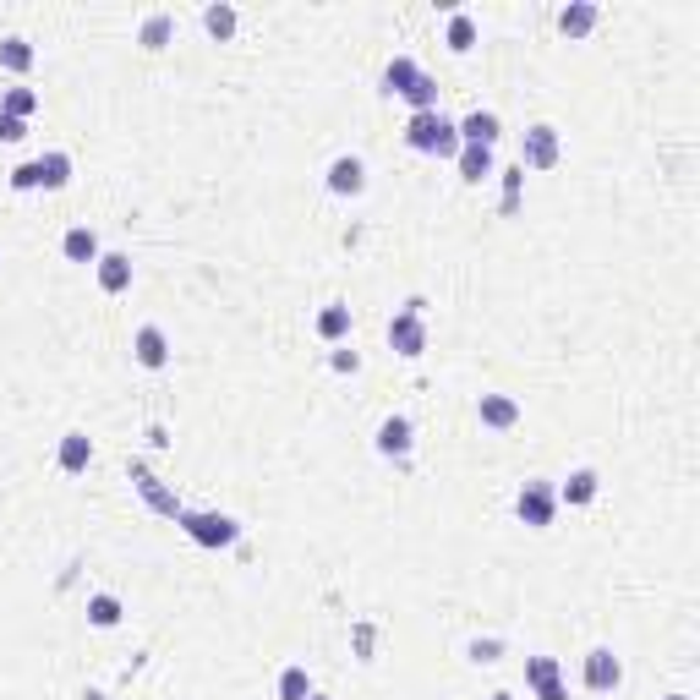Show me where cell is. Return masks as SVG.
I'll use <instances>...</instances> for the list:
<instances>
[{
    "mask_svg": "<svg viewBox=\"0 0 700 700\" xmlns=\"http://www.w3.org/2000/svg\"><path fill=\"white\" fill-rule=\"evenodd\" d=\"M618 684H624V662H618L608 646L586 651V690L591 695H613Z\"/></svg>",
    "mask_w": 700,
    "mask_h": 700,
    "instance_id": "obj_6",
    "label": "cell"
},
{
    "mask_svg": "<svg viewBox=\"0 0 700 700\" xmlns=\"http://www.w3.org/2000/svg\"><path fill=\"white\" fill-rule=\"evenodd\" d=\"M345 334H350V307H340V301H334V307H323L318 312V340H345Z\"/></svg>",
    "mask_w": 700,
    "mask_h": 700,
    "instance_id": "obj_25",
    "label": "cell"
},
{
    "mask_svg": "<svg viewBox=\"0 0 700 700\" xmlns=\"http://www.w3.org/2000/svg\"><path fill=\"white\" fill-rule=\"evenodd\" d=\"M361 186H367V165H361L356 154H340V159L329 165V192H334V197H356Z\"/></svg>",
    "mask_w": 700,
    "mask_h": 700,
    "instance_id": "obj_11",
    "label": "cell"
},
{
    "mask_svg": "<svg viewBox=\"0 0 700 700\" xmlns=\"http://www.w3.org/2000/svg\"><path fill=\"white\" fill-rule=\"evenodd\" d=\"M61 252H66L72 263H99V258H104L99 236H93L88 225H72V230H66V236H61Z\"/></svg>",
    "mask_w": 700,
    "mask_h": 700,
    "instance_id": "obj_15",
    "label": "cell"
},
{
    "mask_svg": "<svg viewBox=\"0 0 700 700\" xmlns=\"http://www.w3.org/2000/svg\"><path fill=\"white\" fill-rule=\"evenodd\" d=\"M11 186H17V192H33V186H39V165H33V159H28V165H17V170H11Z\"/></svg>",
    "mask_w": 700,
    "mask_h": 700,
    "instance_id": "obj_31",
    "label": "cell"
},
{
    "mask_svg": "<svg viewBox=\"0 0 700 700\" xmlns=\"http://www.w3.org/2000/svg\"><path fill=\"white\" fill-rule=\"evenodd\" d=\"M307 700H329V695H307Z\"/></svg>",
    "mask_w": 700,
    "mask_h": 700,
    "instance_id": "obj_38",
    "label": "cell"
},
{
    "mask_svg": "<svg viewBox=\"0 0 700 700\" xmlns=\"http://www.w3.org/2000/svg\"><path fill=\"white\" fill-rule=\"evenodd\" d=\"M132 487H137V493H143V504H148V509H154V515H165V520H175V515H181V509H186V504H181V498H175V493H170V487H165V482H159V476H154V471H148V465H143V460H132Z\"/></svg>",
    "mask_w": 700,
    "mask_h": 700,
    "instance_id": "obj_4",
    "label": "cell"
},
{
    "mask_svg": "<svg viewBox=\"0 0 700 700\" xmlns=\"http://www.w3.org/2000/svg\"><path fill=\"white\" fill-rule=\"evenodd\" d=\"M493 700H515V695H504V690H498V695H493Z\"/></svg>",
    "mask_w": 700,
    "mask_h": 700,
    "instance_id": "obj_36",
    "label": "cell"
},
{
    "mask_svg": "<svg viewBox=\"0 0 700 700\" xmlns=\"http://www.w3.org/2000/svg\"><path fill=\"white\" fill-rule=\"evenodd\" d=\"M476 416H482V427H493V433L520 427V405L509 400V394H482V400H476Z\"/></svg>",
    "mask_w": 700,
    "mask_h": 700,
    "instance_id": "obj_10",
    "label": "cell"
},
{
    "mask_svg": "<svg viewBox=\"0 0 700 700\" xmlns=\"http://www.w3.org/2000/svg\"><path fill=\"white\" fill-rule=\"evenodd\" d=\"M668 700H690V695H668Z\"/></svg>",
    "mask_w": 700,
    "mask_h": 700,
    "instance_id": "obj_37",
    "label": "cell"
},
{
    "mask_svg": "<svg viewBox=\"0 0 700 700\" xmlns=\"http://www.w3.org/2000/svg\"><path fill=\"white\" fill-rule=\"evenodd\" d=\"M334 367H340V372H356L361 356H356V350H334Z\"/></svg>",
    "mask_w": 700,
    "mask_h": 700,
    "instance_id": "obj_33",
    "label": "cell"
},
{
    "mask_svg": "<svg viewBox=\"0 0 700 700\" xmlns=\"http://www.w3.org/2000/svg\"><path fill=\"white\" fill-rule=\"evenodd\" d=\"M0 66H6V72H33V44L22 39V33H6V39H0Z\"/></svg>",
    "mask_w": 700,
    "mask_h": 700,
    "instance_id": "obj_20",
    "label": "cell"
},
{
    "mask_svg": "<svg viewBox=\"0 0 700 700\" xmlns=\"http://www.w3.org/2000/svg\"><path fill=\"white\" fill-rule=\"evenodd\" d=\"M389 345L400 350V356H422V350H427V329H422V301H411V307H405L400 318L389 323Z\"/></svg>",
    "mask_w": 700,
    "mask_h": 700,
    "instance_id": "obj_5",
    "label": "cell"
},
{
    "mask_svg": "<svg viewBox=\"0 0 700 700\" xmlns=\"http://www.w3.org/2000/svg\"><path fill=\"white\" fill-rule=\"evenodd\" d=\"M88 460H93L88 433H66V438H61V454H55V465H61L66 476H83V471H88Z\"/></svg>",
    "mask_w": 700,
    "mask_h": 700,
    "instance_id": "obj_16",
    "label": "cell"
},
{
    "mask_svg": "<svg viewBox=\"0 0 700 700\" xmlns=\"http://www.w3.org/2000/svg\"><path fill=\"white\" fill-rule=\"evenodd\" d=\"M405 143H411L416 154L454 159V154H460V126H454L443 110H422V115H411V121H405Z\"/></svg>",
    "mask_w": 700,
    "mask_h": 700,
    "instance_id": "obj_1",
    "label": "cell"
},
{
    "mask_svg": "<svg viewBox=\"0 0 700 700\" xmlns=\"http://www.w3.org/2000/svg\"><path fill=\"white\" fill-rule=\"evenodd\" d=\"M33 110H39V93L33 88H11L6 99H0V115H17V121H28Z\"/></svg>",
    "mask_w": 700,
    "mask_h": 700,
    "instance_id": "obj_29",
    "label": "cell"
},
{
    "mask_svg": "<svg viewBox=\"0 0 700 700\" xmlns=\"http://www.w3.org/2000/svg\"><path fill=\"white\" fill-rule=\"evenodd\" d=\"M203 28L214 33V39H230V33H236V6H225V0H214V6L203 11Z\"/></svg>",
    "mask_w": 700,
    "mask_h": 700,
    "instance_id": "obj_26",
    "label": "cell"
},
{
    "mask_svg": "<svg viewBox=\"0 0 700 700\" xmlns=\"http://www.w3.org/2000/svg\"><path fill=\"white\" fill-rule=\"evenodd\" d=\"M515 515L531 525V531H547L558 515V487L553 482H542V476H531V482H520V493H515Z\"/></svg>",
    "mask_w": 700,
    "mask_h": 700,
    "instance_id": "obj_3",
    "label": "cell"
},
{
    "mask_svg": "<svg viewBox=\"0 0 700 700\" xmlns=\"http://www.w3.org/2000/svg\"><path fill=\"white\" fill-rule=\"evenodd\" d=\"M307 695H312L307 668H285V673H279V700H307Z\"/></svg>",
    "mask_w": 700,
    "mask_h": 700,
    "instance_id": "obj_30",
    "label": "cell"
},
{
    "mask_svg": "<svg viewBox=\"0 0 700 700\" xmlns=\"http://www.w3.org/2000/svg\"><path fill=\"white\" fill-rule=\"evenodd\" d=\"M536 700H569V690H564V684H553V690H542Z\"/></svg>",
    "mask_w": 700,
    "mask_h": 700,
    "instance_id": "obj_35",
    "label": "cell"
},
{
    "mask_svg": "<svg viewBox=\"0 0 700 700\" xmlns=\"http://www.w3.org/2000/svg\"><path fill=\"white\" fill-rule=\"evenodd\" d=\"M39 165V186L44 192H61L66 181H72V154H61V148H50L44 159H33Z\"/></svg>",
    "mask_w": 700,
    "mask_h": 700,
    "instance_id": "obj_17",
    "label": "cell"
},
{
    "mask_svg": "<svg viewBox=\"0 0 700 700\" xmlns=\"http://www.w3.org/2000/svg\"><path fill=\"white\" fill-rule=\"evenodd\" d=\"M454 126H460V143H482V148H493V143H498V132H504L493 110H471L465 121H454Z\"/></svg>",
    "mask_w": 700,
    "mask_h": 700,
    "instance_id": "obj_13",
    "label": "cell"
},
{
    "mask_svg": "<svg viewBox=\"0 0 700 700\" xmlns=\"http://www.w3.org/2000/svg\"><path fill=\"white\" fill-rule=\"evenodd\" d=\"M93 268H99V290H104V296H121V290H132V258H126V252H104Z\"/></svg>",
    "mask_w": 700,
    "mask_h": 700,
    "instance_id": "obj_12",
    "label": "cell"
},
{
    "mask_svg": "<svg viewBox=\"0 0 700 700\" xmlns=\"http://www.w3.org/2000/svg\"><path fill=\"white\" fill-rule=\"evenodd\" d=\"M132 356H137V367H148V372L170 367V340H165V329H159V323H143V329H137V340H132Z\"/></svg>",
    "mask_w": 700,
    "mask_h": 700,
    "instance_id": "obj_8",
    "label": "cell"
},
{
    "mask_svg": "<svg viewBox=\"0 0 700 700\" xmlns=\"http://www.w3.org/2000/svg\"><path fill=\"white\" fill-rule=\"evenodd\" d=\"M597 471H591V465H580V471H569V482L558 487V504H575V509H586L591 498H597Z\"/></svg>",
    "mask_w": 700,
    "mask_h": 700,
    "instance_id": "obj_14",
    "label": "cell"
},
{
    "mask_svg": "<svg viewBox=\"0 0 700 700\" xmlns=\"http://www.w3.org/2000/svg\"><path fill=\"white\" fill-rule=\"evenodd\" d=\"M471 44H476V17H471V11H454V17H449V50H471Z\"/></svg>",
    "mask_w": 700,
    "mask_h": 700,
    "instance_id": "obj_28",
    "label": "cell"
},
{
    "mask_svg": "<svg viewBox=\"0 0 700 700\" xmlns=\"http://www.w3.org/2000/svg\"><path fill=\"white\" fill-rule=\"evenodd\" d=\"M460 175L465 181H487V175H493V148H482V143H460Z\"/></svg>",
    "mask_w": 700,
    "mask_h": 700,
    "instance_id": "obj_19",
    "label": "cell"
},
{
    "mask_svg": "<svg viewBox=\"0 0 700 700\" xmlns=\"http://www.w3.org/2000/svg\"><path fill=\"white\" fill-rule=\"evenodd\" d=\"M28 137V121H17V115H0V143H22Z\"/></svg>",
    "mask_w": 700,
    "mask_h": 700,
    "instance_id": "obj_32",
    "label": "cell"
},
{
    "mask_svg": "<svg viewBox=\"0 0 700 700\" xmlns=\"http://www.w3.org/2000/svg\"><path fill=\"white\" fill-rule=\"evenodd\" d=\"M175 525H181L197 547H236L241 542V525L230 515H214V509H181Z\"/></svg>",
    "mask_w": 700,
    "mask_h": 700,
    "instance_id": "obj_2",
    "label": "cell"
},
{
    "mask_svg": "<svg viewBox=\"0 0 700 700\" xmlns=\"http://www.w3.org/2000/svg\"><path fill=\"white\" fill-rule=\"evenodd\" d=\"M558 28H564L569 39H580V33H591V28H597V6H586V0H575V6H564V11H558Z\"/></svg>",
    "mask_w": 700,
    "mask_h": 700,
    "instance_id": "obj_22",
    "label": "cell"
},
{
    "mask_svg": "<svg viewBox=\"0 0 700 700\" xmlns=\"http://www.w3.org/2000/svg\"><path fill=\"white\" fill-rule=\"evenodd\" d=\"M88 624L93 629H115V624H121V597H110V591L88 597Z\"/></svg>",
    "mask_w": 700,
    "mask_h": 700,
    "instance_id": "obj_24",
    "label": "cell"
},
{
    "mask_svg": "<svg viewBox=\"0 0 700 700\" xmlns=\"http://www.w3.org/2000/svg\"><path fill=\"white\" fill-rule=\"evenodd\" d=\"M525 684H531L536 695L553 690V684H558V662L553 657H531V662H525Z\"/></svg>",
    "mask_w": 700,
    "mask_h": 700,
    "instance_id": "obj_27",
    "label": "cell"
},
{
    "mask_svg": "<svg viewBox=\"0 0 700 700\" xmlns=\"http://www.w3.org/2000/svg\"><path fill=\"white\" fill-rule=\"evenodd\" d=\"M170 39H175V17H170V11L143 17V28H137V44H143V50H165Z\"/></svg>",
    "mask_w": 700,
    "mask_h": 700,
    "instance_id": "obj_18",
    "label": "cell"
},
{
    "mask_svg": "<svg viewBox=\"0 0 700 700\" xmlns=\"http://www.w3.org/2000/svg\"><path fill=\"white\" fill-rule=\"evenodd\" d=\"M400 99L411 104V115H422V110H438V83H433V77H427V72H416V83L405 88Z\"/></svg>",
    "mask_w": 700,
    "mask_h": 700,
    "instance_id": "obj_23",
    "label": "cell"
},
{
    "mask_svg": "<svg viewBox=\"0 0 700 700\" xmlns=\"http://www.w3.org/2000/svg\"><path fill=\"white\" fill-rule=\"evenodd\" d=\"M471 657H476V662H498V646H493V640H487V646L476 640V646H471Z\"/></svg>",
    "mask_w": 700,
    "mask_h": 700,
    "instance_id": "obj_34",
    "label": "cell"
},
{
    "mask_svg": "<svg viewBox=\"0 0 700 700\" xmlns=\"http://www.w3.org/2000/svg\"><path fill=\"white\" fill-rule=\"evenodd\" d=\"M531 165V170H553L558 165V126H547V121H536L531 132H525V154H520V170Z\"/></svg>",
    "mask_w": 700,
    "mask_h": 700,
    "instance_id": "obj_7",
    "label": "cell"
},
{
    "mask_svg": "<svg viewBox=\"0 0 700 700\" xmlns=\"http://www.w3.org/2000/svg\"><path fill=\"white\" fill-rule=\"evenodd\" d=\"M416 72H422V66H416L411 55H394V61L383 66V93H389V99H394V93H405L416 83Z\"/></svg>",
    "mask_w": 700,
    "mask_h": 700,
    "instance_id": "obj_21",
    "label": "cell"
},
{
    "mask_svg": "<svg viewBox=\"0 0 700 700\" xmlns=\"http://www.w3.org/2000/svg\"><path fill=\"white\" fill-rule=\"evenodd\" d=\"M378 454L383 460H411V416H383L378 427Z\"/></svg>",
    "mask_w": 700,
    "mask_h": 700,
    "instance_id": "obj_9",
    "label": "cell"
}]
</instances>
